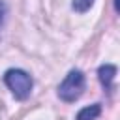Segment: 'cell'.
<instances>
[{
  "instance_id": "obj_1",
  "label": "cell",
  "mask_w": 120,
  "mask_h": 120,
  "mask_svg": "<svg viewBox=\"0 0 120 120\" xmlns=\"http://www.w3.org/2000/svg\"><path fill=\"white\" fill-rule=\"evenodd\" d=\"M4 82L17 99H26L32 92V77L24 69H8L4 75Z\"/></svg>"
},
{
  "instance_id": "obj_2",
  "label": "cell",
  "mask_w": 120,
  "mask_h": 120,
  "mask_svg": "<svg viewBox=\"0 0 120 120\" xmlns=\"http://www.w3.org/2000/svg\"><path fill=\"white\" fill-rule=\"evenodd\" d=\"M84 90V75L79 69H73L58 86V98L64 101H75Z\"/></svg>"
},
{
  "instance_id": "obj_3",
  "label": "cell",
  "mask_w": 120,
  "mask_h": 120,
  "mask_svg": "<svg viewBox=\"0 0 120 120\" xmlns=\"http://www.w3.org/2000/svg\"><path fill=\"white\" fill-rule=\"evenodd\" d=\"M98 75H99L101 84H103L105 88H111V86H112V81H114V75H116V68L111 66V64H105V66L99 68Z\"/></svg>"
},
{
  "instance_id": "obj_4",
  "label": "cell",
  "mask_w": 120,
  "mask_h": 120,
  "mask_svg": "<svg viewBox=\"0 0 120 120\" xmlns=\"http://www.w3.org/2000/svg\"><path fill=\"white\" fill-rule=\"evenodd\" d=\"M99 112H101V107L96 103V105H90V107L81 109L79 114H77V120H96L99 116Z\"/></svg>"
},
{
  "instance_id": "obj_5",
  "label": "cell",
  "mask_w": 120,
  "mask_h": 120,
  "mask_svg": "<svg viewBox=\"0 0 120 120\" xmlns=\"http://www.w3.org/2000/svg\"><path fill=\"white\" fill-rule=\"evenodd\" d=\"M92 4H94V0H73V9L79 13H84L92 8Z\"/></svg>"
},
{
  "instance_id": "obj_6",
  "label": "cell",
  "mask_w": 120,
  "mask_h": 120,
  "mask_svg": "<svg viewBox=\"0 0 120 120\" xmlns=\"http://www.w3.org/2000/svg\"><path fill=\"white\" fill-rule=\"evenodd\" d=\"M4 17H6V6H4V2L0 0V28H2V24H4Z\"/></svg>"
}]
</instances>
